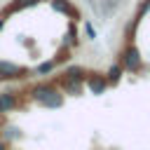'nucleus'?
Instances as JSON below:
<instances>
[{"mask_svg": "<svg viewBox=\"0 0 150 150\" xmlns=\"http://www.w3.org/2000/svg\"><path fill=\"white\" fill-rule=\"evenodd\" d=\"M0 150H5V148H2V143H0Z\"/></svg>", "mask_w": 150, "mask_h": 150, "instance_id": "f257e3e1", "label": "nucleus"}]
</instances>
